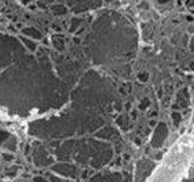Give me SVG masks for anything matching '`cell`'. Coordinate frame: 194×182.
Listing matches in <instances>:
<instances>
[{
    "label": "cell",
    "instance_id": "8992f818",
    "mask_svg": "<svg viewBox=\"0 0 194 182\" xmlns=\"http://www.w3.org/2000/svg\"><path fill=\"white\" fill-rule=\"evenodd\" d=\"M135 141H136V144H137V145H140V139H136Z\"/></svg>",
    "mask_w": 194,
    "mask_h": 182
},
{
    "label": "cell",
    "instance_id": "3957f363",
    "mask_svg": "<svg viewBox=\"0 0 194 182\" xmlns=\"http://www.w3.org/2000/svg\"><path fill=\"white\" fill-rule=\"evenodd\" d=\"M172 117H173V123H174V125L177 127V125L180 124V121H181V115H180L178 112H173Z\"/></svg>",
    "mask_w": 194,
    "mask_h": 182
},
{
    "label": "cell",
    "instance_id": "5b68a950",
    "mask_svg": "<svg viewBox=\"0 0 194 182\" xmlns=\"http://www.w3.org/2000/svg\"><path fill=\"white\" fill-rule=\"evenodd\" d=\"M148 73H141V74H139V81L140 82H147L148 81Z\"/></svg>",
    "mask_w": 194,
    "mask_h": 182
},
{
    "label": "cell",
    "instance_id": "6da1fadb",
    "mask_svg": "<svg viewBox=\"0 0 194 182\" xmlns=\"http://www.w3.org/2000/svg\"><path fill=\"white\" fill-rule=\"evenodd\" d=\"M166 136H168V128L164 123H160V124L157 125L155 133H153V137H152V143H151L152 146H153V148H160L162 145V143L165 141Z\"/></svg>",
    "mask_w": 194,
    "mask_h": 182
},
{
    "label": "cell",
    "instance_id": "277c9868",
    "mask_svg": "<svg viewBox=\"0 0 194 182\" xmlns=\"http://www.w3.org/2000/svg\"><path fill=\"white\" fill-rule=\"evenodd\" d=\"M149 106V99H147V98H144V100L140 103V110H145L147 107Z\"/></svg>",
    "mask_w": 194,
    "mask_h": 182
},
{
    "label": "cell",
    "instance_id": "7a4b0ae2",
    "mask_svg": "<svg viewBox=\"0 0 194 182\" xmlns=\"http://www.w3.org/2000/svg\"><path fill=\"white\" fill-rule=\"evenodd\" d=\"M177 106H181L182 108H186L189 106V94H187L186 89H182L178 94H177Z\"/></svg>",
    "mask_w": 194,
    "mask_h": 182
},
{
    "label": "cell",
    "instance_id": "ba28073f",
    "mask_svg": "<svg viewBox=\"0 0 194 182\" xmlns=\"http://www.w3.org/2000/svg\"><path fill=\"white\" fill-rule=\"evenodd\" d=\"M191 49H194V40H193V42H191Z\"/></svg>",
    "mask_w": 194,
    "mask_h": 182
},
{
    "label": "cell",
    "instance_id": "9c48e42d",
    "mask_svg": "<svg viewBox=\"0 0 194 182\" xmlns=\"http://www.w3.org/2000/svg\"><path fill=\"white\" fill-rule=\"evenodd\" d=\"M190 66H191V69H193V70H194V62H193V63H191V65H190Z\"/></svg>",
    "mask_w": 194,
    "mask_h": 182
},
{
    "label": "cell",
    "instance_id": "52a82bcc",
    "mask_svg": "<svg viewBox=\"0 0 194 182\" xmlns=\"http://www.w3.org/2000/svg\"><path fill=\"white\" fill-rule=\"evenodd\" d=\"M160 3H164V2H169V0H158Z\"/></svg>",
    "mask_w": 194,
    "mask_h": 182
}]
</instances>
